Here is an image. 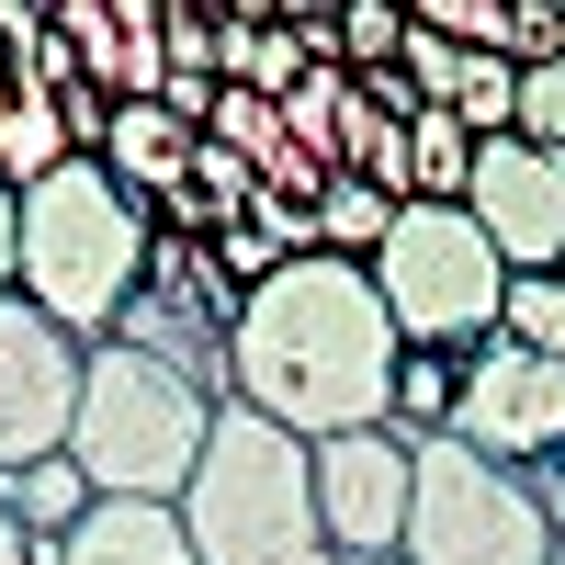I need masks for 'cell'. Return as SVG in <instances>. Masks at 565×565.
<instances>
[{
  "instance_id": "6da1fadb",
  "label": "cell",
  "mask_w": 565,
  "mask_h": 565,
  "mask_svg": "<svg viewBox=\"0 0 565 565\" xmlns=\"http://www.w3.org/2000/svg\"><path fill=\"white\" fill-rule=\"evenodd\" d=\"M385 385H396V317L373 295L362 260H282L260 295H238L226 328V396L260 407L295 441H340V430H385Z\"/></svg>"
},
{
  "instance_id": "7a4b0ae2",
  "label": "cell",
  "mask_w": 565,
  "mask_h": 565,
  "mask_svg": "<svg viewBox=\"0 0 565 565\" xmlns=\"http://www.w3.org/2000/svg\"><path fill=\"white\" fill-rule=\"evenodd\" d=\"M148 249H159L148 204L114 193V170H103V159H68V170H45L34 193H23L12 295H23L34 317H57L79 351H103V340H114V317L136 306V282H148Z\"/></svg>"
},
{
  "instance_id": "3957f363",
  "label": "cell",
  "mask_w": 565,
  "mask_h": 565,
  "mask_svg": "<svg viewBox=\"0 0 565 565\" xmlns=\"http://www.w3.org/2000/svg\"><path fill=\"white\" fill-rule=\"evenodd\" d=\"M181 532H193L204 565H340L328 532H317L306 441L271 430L238 396H226L215 430H204V463H193V487H181Z\"/></svg>"
},
{
  "instance_id": "277c9868",
  "label": "cell",
  "mask_w": 565,
  "mask_h": 565,
  "mask_svg": "<svg viewBox=\"0 0 565 565\" xmlns=\"http://www.w3.org/2000/svg\"><path fill=\"white\" fill-rule=\"evenodd\" d=\"M215 407H226V396L181 385L170 362H148V351L103 340V351L79 362L68 463L90 476V498H159V509H181V487H193V463H204Z\"/></svg>"
},
{
  "instance_id": "5b68a950",
  "label": "cell",
  "mask_w": 565,
  "mask_h": 565,
  "mask_svg": "<svg viewBox=\"0 0 565 565\" xmlns=\"http://www.w3.org/2000/svg\"><path fill=\"white\" fill-rule=\"evenodd\" d=\"M373 271V295H385L396 317V351H476L498 340V295H509V260L487 249V226L463 215V204H407L396 215V238L362 260Z\"/></svg>"
},
{
  "instance_id": "8992f818",
  "label": "cell",
  "mask_w": 565,
  "mask_h": 565,
  "mask_svg": "<svg viewBox=\"0 0 565 565\" xmlns=\"http://www.w3.org/2000/svg\"><path fill=\"white\" fill-rule=\"evenodd\" d=\"M554 554H565V543H554V521H543L532 476L463 452L452 430L418 441V487H407V543H396V565H554Z\"/></svg>"
},
{
  "instance_id": "52a82bcc",
  "label": "cell",
  "mask_w": 565,
  "mask_h": 565,
  "mask_svg": "<svg viewBox=\"0 0 565 565\" xmlns=\"http://www.w3.org/2000/svg\"><path fill=\"white\" fill-rule=\"evenodd\" d=\"M452 441L532 476V463L565 452V362H532L521 340H476L463 351V385H452Z\"/></svg>"
},
{
  "instance_id": "ba28073f",
  "label": "cell",
  "mask_w": 565,
  "mask_h": 565,
  "mask_svg": "<svg viewBox=\"0 0 565 565\" xmlns=\"http://www.w3.org/2000/svg\"><path fill=\"white\" fill-rule=\"evenodd\" d=\"M79 340L57 317H34L23 295H0V487L23 463L68 452V418H79Z\"/></svg>"
},
{
  "instance_id": "9c48e42d",
  "label": "cell",
  "mask_w": 565,
  "mask_h": 565,
  "mask_svg": "<svg viewBox=\"0 0 565 565\" xmlns=\"http://www.w3.org/2000/svg\"><path fill=\"white\" fill-rule=\"evenodd\" d=\"M306 476H317V532L328 554H396L407 543V487H418V452L396 430H340V441H306Z\"/></svg>"
},
{
  "instance_id": "30bf717a",
  "label": "cell",
  "mask_w": 565,
  "mask_h": 565,
  "mask_svg": "<svg viewBox=\"0 0 565 565\" xmlns=\"http://www.w3.org/2000/svg\"><path fill=\"white\" fill-rule=\"evenodd\" d=\"M463 215L487 226V249L509 271H554L565 260V159L532 148V136H487L476 181H463Z\"/></svg>"
},
{
  "instance_id": "8fae6325",
  "label": "cell",
  "mask_w": 565,
  "mask_h": 565,
  "mask_svg": "<svg viewBox=\"0 0 565 565\" xmlns=\"http://www.w3.org/2000/svg\"><path fill=\"white\" fill-rule=\"evenodd\" d=\"M57 45L103 103H159L170 90V45H159V0H57Z\"/></svg>"
},
{
  "instance_id": "7c38bea8",
  "label": "cell",
  "mask_w": 565,
  "mask_h": 565,
  "mask_svg": "<svg viewBox=\"0 0 565 565\" xmlns=\"http://www.w3.org/2000/svg\"><path fill=\"white\" fill-rule=\"evenodd\" d=\"M193 148L204 136L181 125L170 103H114V125H103V170H114V193H136V204H170L181 181H193Z\"/></svg>"
},
{
  "instance_id": "4fadbf2b",
  "label": "cell",
  "mask_w": 565,
  "mask_h": 565,
  "mask_svg": "<svg viewBox=\"0 0 565 565\" xmlns=\"http://www.w3.org/2000/svg\"><path fill=\"white\" fill-rule=\"evenodd\" d=\"M57 554L68 565H204L193 532H181V509H159V498H90V521Z\"/></svg>"
},
{
  "instance_id": "5bb4252c",
  "label": "cell",
  "mask_w": 565,
  "mask_h": 565,
  "mask_svg": "<svg viewBox=\"0 0 565 565\" xmlns=\"http://www.w3.org/2000/svg\"><path fill=\"white\" fill-rule=\"evenodd\" d=\"M452 385H463V362L452 351H396V385H385V430L418 452V441H441L452 430Z\"/></svg>"
},
{
  "instance_id": "9a60e30c",
  "label": "cell",
  "mask_w": 565,
  "mask_h": 565,
  "mask_svg": "<svg viewBox=\"0 0 565 565\" xmlns=\"http://www.w3.org/2000/svg\"><path fill=\"white\" fill-rule=\"evenodd\" d=\"M463 181H476V136L441 103H418L407 114V204H463Z\"/></svg>"
},
{
  "instance_id": "2e32d148",
  "label": "cell",
  "mask_w": 565,
  "mask_h": 565,
  "mask_svg": "<svg viewBox=\"0 0 565 565\" xmlns=\"http://www.w3.org/2000/svg\"><path fill=\"white\" fill-rule=\"evenodd\" d=\"M0 498H12V521H23V543H68V532L90 521V476H79L68 452H45V463H23V476L0 487Z\"/></svg>"
},
{
  "instance_id": "e0dca14e",
  "label": "cell",
  "mask_w": 565,
  "mask_h": 565,
  "mask_svg": "<svg viewBox=\"0 0 565 565\" xmlns=\"http://www.w3.org/2000/svg\"><path fill=\"white\" fill-rule=\"evenodd\" d=\"M79 148H68V125H57V103H34V90H12L0 103V193H34L45 170H68Z\"/></svg>"
},
{
  "instance_id": "ac0fdd59",
  "label": "cell",
  "mask_w": 565,
  "mask_h": 565,
  "mask_svg": "<svg viewBox=\"0 0 565 565\" xmlns=\"http://www.w3.org/2000/svg\"><path fill=\"white\" fill-rule=\"evenodd\" d=\"M306 215H317V249H328V260H373V249L396 238V215H407V204H385L373 181H351V170H340Z\"/></svg>"
},
{
  "instance_id": "d6986e66",
  "label": "cell",
  "mask_w": 565,
  "mask_h": 565,
  "mask_svg": "<svg viewBox=\"0 0 565 565\" xmlns=\"http://www.w3.org/2000/svg\"><path fill=\"white\" fill-rule=\"evenodd\" d=\"M498 340H521L532 362H565V282H554V271H509V295H498Z\"/></svg>"
},
{
  "instance_id": "ffe728a7",
  "label": "cell",
  "mask_w": 565,
  "mask_h": 565,
  "mask_svg": "<svg viewBox=\"0 0 565 565\" xmlns=\"http://www.w3.org/2000/svg\"><path fill=\"white\" fill-rule=\"evenodd\" d=\"M340 103H351V68H306L295 90H282V148L328 159V136H340ZM328 170H340V159H328Z\"/></svg>"
},
{
  "instance_id": "44dd1931",
  "label": "cell",
  "mask_w": 565,
  "mask_h": 565,
  "mask_svg": "<svg viewBox=\"0 0 565 565\" xmlns=\"http://www.w3.org/2000/svg\"><path fill=\"white\" fill-rule=\"evenodd\" d=\"M396 57H407L396 0H340V68H396Z\"/></svg>"
},
{
  "instance_id": "7402d4cb",
  "label": "cell",
  "mask_w": 565,
  "mask_h": 565,
  "mask_svg": "<svg viewBox=\"0 0 565 565\" xmlns=\"http://www.w3.org/2000/svg\"><path fill=\"white\" fill-rule=\"evenodd\" d=\"M509 136H532V148H554V159H565V57L521 68V103H509Z\"/></svg>"
},
{
  "instance_id": "603a6c76",
  "label": "cell",
  "mask_w": 565,
  "mask_h": 565,
  "mask_svg": "<svg viewBox=\"0 0 565 565\" xmlns=\"http://www.w3.org/2000/svg\"><path fill=\"white\" fill-rule=\"evenodd\" d=\"M12 249H23V193H0V295H12Z\"/></svg>"
},
{
  "instance_id": "cb8c5ba5",
  "label": "cell",
  "mask_w": 565,
  "mask_h": 565,
  "mask_svg": "<svg viewBox=\"0 0 565 565\" xmlns=\"http://www.w3.org/2000/svg\"><path fill=\"white\" fill-rule=\"evenodd\" d=\"M0 565H34V543H23V521H12V498H0Z\"/></svg>"
},
{
  "instance_id": "d4e9b609",
  "label": "cell",
  "mask_w": 565,
  "mask_h": 565,
  "mask_svg": "<svg viewBox=\"0 0 565 565\" xmlns=\"http://www.w3.org/2000/svg\"><path fill=\"white\" fill-rule=\"evenodd\" d=\"M34 565H68V554H57V543H34Z\"/></svg>"
},
{
  "instance_id": "484cf974",
  "label": "cell",
  "mask_w": 565,
  "mask_h": 565,
  "mask_svg": "<svg viewBox=\"0 0 565 565\" xmlns=\"http://www.w3.org/2000/svg\"><path fill=\"white\" fill-rule=\"evenodd\" d=\"M340 565H396V554H340Z\"/></svg>"
},
{
  "instance_id": "4316f807",
  "label": "cell",
  "mask_w": 565,
  "mask_h": 565,
  "mask_svg": "<svg viewBox=\"0 0 565 565\" xmlns=\"http://www.w3.org/2000/svg\"><path fill=\"white\" fill-rule=\"evenodd\" d=\"M554 282H565V260H554Z\"/></svg>"
},
{
  "instance_id": "83f0119b",
  "label": "cell",
  "mask_w": 565,
  "mask_h": 565,
  "mask_svg": "<svg viewBox=\"0 0 565 565\" xmlns=\"http://www.w3.org/2000/svg\"><path fill=\"white\" fill-rule=\"evenodd\" d=\"M554 565H565V554H554Z\"/></svg>"
}]
</instances>
